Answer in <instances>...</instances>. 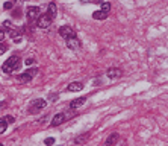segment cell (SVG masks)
I'll return each instance as SVG.
<instances>
[{
    "instance_id": "cell-7",
    "label": "cell",
    "mask_w": 168,
    "mask_h": 146,
    "mask_svg": "<svg viewBox=\"0 0 168 146\" xmlns=\"http://www.w3.org/2000/svg\"><path fill=\"white\" fill-rule=\"evenodd\" d=\"M50 23H52V18L45 14V15H41L40 18H38V26L41 28V29H47L48 26H50Z\"/></svg>"
},
{
    "instance_id": "cell-3",
    "label": "cell",
    "mask_w": 168,
    "mask_h": 146,
    "mask_svg": "<svg viewBox=\"0 0 168 146\" xmlns=\"http://www.w3.org/2000/svg\"><path fill=\"white\" fill-rule=\"evenodd\" d=\"M26 15H27V20H29V21L37 20V18L40 17V8H38V6H29Z\"/></svg>"
},
{
    "instance_id": "cell-4",
    "label": "cell",
    "mask_w": 168,
    "mask_h": 146,
    "mask_svg": "<svg viewBox=\"0 0 168 146\" xmlns=\"http://www.w3.org/2000/svg\"><path fill=\"white\" fill-rule=\"evenodd\" d=\"M45 105H47V102H45L44 99H37V100H34V102L30 103L29 110H30V113H35V111H38V110L45 108Z\"/></svg>"
},
{
    "instance_id": "cell-21",
    "label": "cell",
    "mask_w": 168,
    "mask_h": 146,
    "mask_svg": "<svg viewBox=\"0 0 168 146\" xmlns=\"http://www.w3.org/2000/svg\"><path fill=\"white\" fill-rule=\"evenodd\" d=\"M3 28H6V29H12L11 21H9V20H5V21H3Z\"/></svg>"
},
{
    "instance_id": "cell-20",
    "label": "cell",
    "mask_w": 168,
    "mask_h": 146,
    "mask_svg": "<svg viewBox=\"0 0 168 146\" xmlns=\"http://www.w3.org/2000/svg\"><path fill=\"white\" fill-rule=\"evenodd\" d=\"M6 126H8V123H5V122L0 120V134H3L6 131Z\"/></svg>"
},
{
    "instance_id": "cell-17",
    "label": "cell",
    "mask_w": 168,
    "mask_h": 146,
    "mask_svg": "<svg viewBox=\"0 0 168 146\" xmlns=\"http://www.w3.org/2000/svg\"><path fill=\"white\" fill-rule=\"evenodd\" d=\"M2 122H5V123H14L15 119H14L12 116H5V117L2 119Z\"/></svg>"
},
{
    "instance_id": "cell-12",
    "label": "cell",
    "mask_w": 168,
    "mask_h": 146,
    "mask_svg": "<svg viewBox=\"0 0 168 146\" xmlns=\"http://www.w3.org/2000/svg\"><path fill=\"white\" fill-rule=\"evenodd\" d=\"M47 12H48L47 15H48V17H50L52 20H53V18L56 17V12H58V9H56V5H55L53 2H52V3H48V8H47Z\"/></svg>"
},
{
    "instance_id": "cell-25",
    "label": "cell",
    "mask_w": 168,
    "mask_h": 146,
    "mask_svg": "<svg viewBox=\"0 0 168 146\" xmlns=\"http://www.w3.org/2000/svg\"><path fill=\"white\" fill-rule=\"evenodd\" d=\"M3 38H5V31L0 29V41H3Z\"/></svg>"
},
{
    "instance_id": "cell-15",
    "label": "cell",
    "mask_w": 168,
    "mask_h": 146,
    "mask_svg": "<svg viewBox=\"0 0 168 146\" xmlns=\"http://www.w3.org/2000/svg\"><path fill=\"white\" fill-rule=\"evenodd\" d=\"M9 37H11V38H14V40L18 43V41L21 40V31H18V29H11Z\"/></svg>"
},
{
    "instance_id": "cell-1",
    "label": "cell",
    "mask_w": 168,
    "mask_h": 146,
    "mask_svg": "<svg viewBox=\"0 0 168 146\" xmlns=\"http://www.w3.org/2000/svg\"><path fill=\"white\" fill-rule=\"evenodd\" d=\"M20 67H21V59L18 56H11L5 61V64L2 66V70L5 73H12V72H17Z\"/></svg>"
},
{
    "instance_id": "cell-18",
    "label": "cell",
    "mask_w": 168,
    "mask_h": 146,
    "mask_svg": "<svg viewBox=\"0 0 168 146\" xmlns=\"http://www.w3.org/2000/svg\"><path fill=\"white\" fill-rule=\"evenodd\" d=\"M86 139H88V134H84V136H80V137H77V139L74 140V143H76V145H79V143H82V142H85Z\"/></svg>"
},
{
    "instance_id": "cell-9",
    "label": "cell",
    "mask_w": 168,
    "mask_h": 146,
    "mask_svg": "<svg viewBox=\"0 0 168 146\" xmlns=\"http://www.w3.org/2000/svg\"><path fill=\"white\" fill-rule=\"evenodd\" d=\"M106 75H108L109 79H117V78L121 76V70L120 69H115V67H111V69H108Z\"/></svg>"
},
{
    "instance_id": "cell-10",
    "label": "cell",
    "mask_w": 168,
    "mask_h": 146,
    "mask_svg": "<svg viewBox=\"0 0 168 146\" xmlns=\"http://www.w3.org/2000/svg\"><path fill=\"white\" fill-rule=\"evenodd\" d=\"M85 102H86V97H77V99H74V100L70 103V108H71V110H76V108L82 107Z\"/></svg>"
},
{
    "instance_id": "cell-27",
    "label": "cell",
    "mask_w": 168,
    "mask_h": 146,
    "mask_svg": "<svg viewBox=\"0 0 168 146\" xmlns=\"http://www.w3.org/2000/svg\"><path fill=\"white\" fill-rule=\"evenodd\" d=\"M0 146H5V145H2V143H0Z\"/></svg>"
},
{
    "instance_id": "cell-14",
    "label": "cell",
    "mask_w": 168,
    "mask_h": 146,
    "mask_svg": "<svg viewBox=\"0 0 168 146\" xmlns=\"http://www.w3.org/2000/svg\"><path fill=\"white\" fill-rule=\"evenodd\" d=\"M108 15H109L108 12H103V11L100 9V11H95V12L92 14V18H94V20H106Z\"/></svg>"
},
{
    "instance_id": "cell-13",
    "label": "cell",
    "mask_w": 168,
    "mask_h": 146,
    "mask_svg": "<svg viewBox=\"0 0 168 146\" xmlns=\"http://www.w3.org/2000/svg\"><path fill=\"white\" fill-rule=\"evenodd\" d=\"M118 134L117 133H114V134H111L109 137H108V140H106V143H105V146H114L117 142H118Z\"/></svg>"
},
{
    "instance_id": "cell-23",
    "label": "cell",
    "mask_w": 168,
    "mask_h": 146,
    "mask_svg": "<svg viewBox=\"0 0 168 146\" xmlns=\"http://www.w3.org/2000/svg\"><path fill=\"white\" fill-rule=\"evenodd\" d=\"M6 50H8V47H6V46H5L3 43H0V55H3V53H5Z\"/></svg>"
},
{
    "instance_id": "cell-6",
    "label": "cell",
    "mask_w": 168,
    "mask_h": 146,
    "mask_svg": "<svg viewBox=\"0 0 168 146\" xmlns=\"http://www.w3.org/2000/svg\"><path fill=\"white\" fill-rule=\"evenodd\" d=\"M59 35H61V37H64V38L67 40V38L73 37V35H74V32H73V29H71L70 26H61V28H59Z\"/></svg>"
},
{
    "instance_id": "cell-2",
    "label": "cell",
    "mask_w": 168,
    "mask_h": 146,
    "mask_svg": "<svg viewBox=\"0 0 168 146\" xmlns=\"http://www.w3.org/2000/svg\"><path fill=\"white\" fill-rule=\"evenodd\" d=\"M38 75V69H29V70H26L23 75H20V81L21 82H29L32 78H35Z\"/></svg>"
},
{
    "instance_id": "cell-24",
    "label": "cell",
    "mask_w": 168,
    "mask_h": 146,
    "mask_svg": "<svg viewBox=\"0 0 168 146\" xmlns=\"http://www.w3.org/2000/svg\"><path fill=\"white\" fill-rule=\"evenodd\" d=\"M24 64H26V66H32V64H34V59H32V58H27V59L24 61Z\"/></svg>"
},
{
    "instance_id": "cell-5",
    "label": "cell",
    "mask_w": 168,
    "mask_h": 146,
    "mask_svg": "<svg viewBox=\"0 0 168 146\" xmlns=\"http://www.w3.org/2000/svg\"><path fill=\"white\" fill-rule=\"evenodd\" d=\"M65 41H67V47L71 49V50H77V49L80 47V41H79V38H77L76 35H73V37L67 38Z\"/></svg>"
},
{
    "instance_id": "cell-8",
    "label": "cell",
    "mask_w": 168,
    "mask_h": 146,
    "mask_svg": "<svg viewBox=\"0 0 168 146\" xmlns=\"http://www.w3.org/2000/svg\"><path fill=\"white\" fill-rule=\"evenodd\" d=\"M65 117H67V116H65L64 113H58V114L52 119V126H59L61 123L65 122Z\"/></svg>"
},
{
    "instance_id": "cell-26",
    "label": "cell",
    "mask_w": 168,
    "mask_h": 146,
    "mask_svg": "<svg viewBox=\"0 0 168 146\" xmlns=\"http://www.w3.org/2000/svg\"><path fill=\"white\" fill-rule=\"evenodd\" d=\"M80 2H85V3H86V2H89V0H80Z\"/></svg>"
},
{
    "instance_id": "cell-16",
    "label": "cell",
    "mask_w": 168,
    "mask_h": 146,
    "mask_svg": "<svg viewBox=\"0 0 168 146\" xmlns=\"http://www.w3.org/2000/svg\"><path fill=\"white\" fill-rule=\"evenodd\" d=\"M102 11L109 14V11H111V3H108V2H103V3H102Z\"/></svg>"
},
{
    "instance_id": "cell-11",
    "label": "cell",
    "mask_w": 168,
    "mask_h": 146,
    "mask_svg": "<svg viewBox=\"0 0 168 146\" xmlns=\"http://www.w3.org/2000/svg\"><path fill=\"white\" fill-rule=\"evenodd\" d=\"M68 92H82L84 90V84L82 82H71L68 87H67Z\"/></svg>"
},
{
    "instance_id": "cell-22",
    "label": "cell",
    "mask_w": 168,
    "mask_h": 146,
    "mask_svg": "<svg viewBox=\"0 0 168 146\" xmlns=\"http://www.w3.org/2000/svg\"><path fill=\"white\" fill-rule=\"evenodd\" d=\"M12 5H14V2H6V3L3 5V8H5V9H11Z\"/></svg>"
},
{
    "instance_id": "cell-19",
    "label": "cell",
    "mask_w": 168,
    "mask_h": 146,
    "mask_svg": "<svg viewBox=\"0 0 168 146\" xmlns=\"http://www.w3.org/2000/svg\"><path fill=\"white\" fill-rule=\"evenodd\" d=\"M44 143H45L47 146H52L53 143H55V139H53V137H47V139L44 140Z\"/></svg>"
}]
</instances>
